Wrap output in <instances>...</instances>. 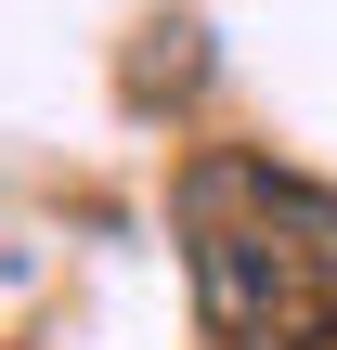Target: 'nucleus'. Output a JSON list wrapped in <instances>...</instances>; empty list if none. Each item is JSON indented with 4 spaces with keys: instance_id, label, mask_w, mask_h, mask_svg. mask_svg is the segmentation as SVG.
<instances>
[{
    "instance_id": "obj_1",
    "label": "nucleus",
    "mask_w": 337,
    "mask_h": 350,
    "mask_svg": "<svg viewBox=\"0 0 337 350\" xmlns=\"http://www.w3.org/2000/svg\"><path fill=\"white\" fill-rule=\"evenodd\" d=\"M169 221L221 350H337V182L273 156H195Z\"/></svg>"
}]
</instances>
